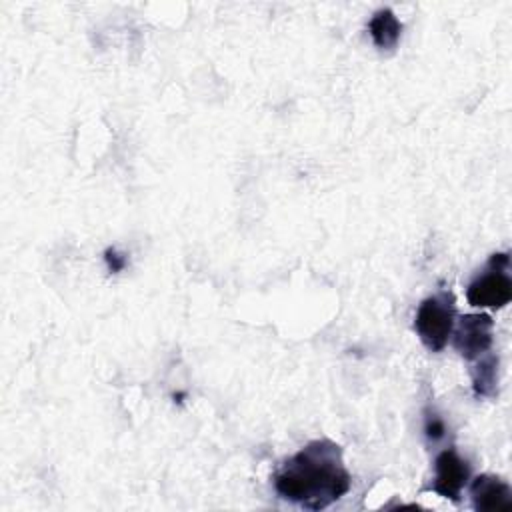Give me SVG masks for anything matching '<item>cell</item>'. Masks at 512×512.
<instances>
[{
	"mask_svg": "<svg viewBox=\"0 0 512 512\" xmlns=\"http://www.w3.org/2000/svg\"><path fill=\"white\" fill-rule=\"evenodd\" d=\"M272 484L280 498L304 510H324L348 494L352 476L342 446L318 438L286 458L272 474Z\"/></svg>",
	"mask_w": 512,
	"mask_h": 512,
	"instance_id": "1",
	"label": "cell"
},
{
	"mask_svg": "<svg viewBox=\"0 0 512 512\" xmlns=\"http://www.w3.org/2000/svg\"><path fill=\"white\" fill-rule=\"evenodd\" d=\"M456 324V302L450 290H438L418 304L414 330L430 352H440L452 338Z\"/></svg>",
	"mask_w": 512,
	"mask_h": 512,
	"instance_id": "2",
	"label": "cell"
},
{
	"mask_svg": "<svg viewBox=\"0 0 512 512\" xmlns=\"http://www.w3.org/2000/svg\"><path fill=\"white\" fill-rule=\"evenodd\" d=\"M508 252L492 254L486 268L466 288V298L476 308L500 310L512 300V278Z\"/></svg>",
	"mask_w": 512,
	"mask_h": 512,
	"instance_id": "3",
	"label": "cell"
},
{
	"mask_svg": "<svg viewBox=\"0 0 512 512\" xmlns=\"http://www.w3.org/2000/svg\"><path fill=\"white\" fill-rule=\"evenodd\" d=\"M452 342L458 354L472 362L492 350L494 344V320L490 314H464L456 320L452 330Z\"/></svg>",
	"mask_w": 512,
	"mask_h": 512,
	"instance_id": "4",
	"label": "cell"
},
{
	"mask_svg": "<svg viewBox=\"0 0 512 512\" xmlns=\"http://www.w3.org/2000/svg\"><path fill=\"white\" fill-rule=\"evenodd\" d=\"M470 480V464L454 448L442 450L434 460L430 490L442 498L458 502Z\"/></svg>",
	"mask_w": 512,
	"mask_h": 512,
	"instance_id": "5",
	"label": "cell"
},
{
	"mask_svg": "<svg viewBox=\"0 0 512 512\" xmlns=\"http://www.w3.org/2000/svg\"><path fill=\"white\" fill-rule=\"evenodd\" d=\"M470 482L472 508L478 512H500L512 508V488L494 474H480Z\"/></svg>",
	"mask_w": 512,
	"mask_h": 512,
	"instance_id": "6",
	"label": "cell"
},
{
	"mask_svg": "<svg viewBox=\"0 0 512 512\" xmlns=\"http://www.w3.org/2000/svg\"><path fill=\"white\" fill-rule=\"evenodd\" d=\"M368 32H370V38L376 44V48L392 50V48H396V44L402 36V22L390 8H380L368 20Z\"/></svg>",
	"mask_w": 512,
	"mask_h": 512,
	"instance_id": "7",
	"label": "cell"
},
{
	"mask_svg": "<svg viewBox=\"0 0 512 512\" xmlns=\"http://www.w3.org/2000/svg\"><path fill=\"white\" fill-rule=\"evenodd\" d=\"M472 390L476 398H494L498 392V356L486 352L484 356L472 360Z\"/></svg>",
	"mask_w": 512,
	"mask_h": 512,
	"instance_id": "8",
	"label": "cell"
},
{
	"mask_svg": "<svg viewBox=\"0 0 512 512\" xmlns=\"http://www.w3.org/2000/svg\"><path fill=\"white\" fill-rule=\"evenodd\" d=\"M424 434L428 438V442L436 444L446 436V422L440 414H436L434 410H426V418H424Z\"/></svg>",
	"mask_w": 512,
	"mask_h": 512,
	"instance_id": "9",
	"label": "cell"
},
{
	"mask_svg": "<svg viewBox=\"0 0 512 512\" xmlns=\"http://www.w3.org/2000/svg\"><path fill=\"white\" fill-rule=\"evenodd\" d=\"M104 260L110 268V272H120L124 266H126V256L124 254H118L114 248H108L104 252Z\"/></svg>",
	"mask_w": 512,
	"mask_h": 512,
	"instance_id": "10",
	"label": "cell"
}]
</instances>
